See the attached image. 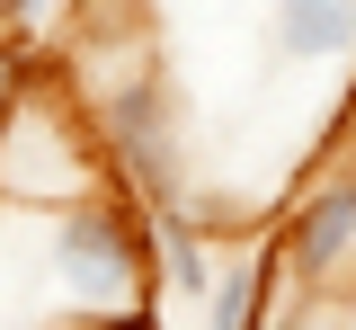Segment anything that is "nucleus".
<instances>
[{
  "label": "nucleus",
  "instance_id": "8",
  "mask_svg": "<svg viewBox=\"0 0 356 330\" xmlns=\"http://www.w3.org/2000/svg\"><path fill=\"white\" fill-rule=\"evenodd\" d=\"M54 9H63V0H0V18H9V27H44Z\"/></svg>",
  "mask_w": 356,
  "mask_h": 330
},
{
  "label": "nucleus",
  "instance_id": "6",
  "mask_svg": "<svg viewBox=\"0 0 356 330\" xmlns=\"http://www.w3.org/2000/svg\"><path fill=\"white\" fill-rule=\"evenodd\" d=\"M267 294H276V259L241 250L214 268V294H205V330H259L267 322Z\"/></svg>",
  "mask_w": 356,
  "mask_h": 330
},
{
  "label": "nucleus",
  "instance_id": "5",
  "mask_svg": "<svg viewBox=\"0 0 356 330\" xmlns=\"http://www.w3.org/2000/svg\"><path fill=\"white\" fill-rule=\"evenodd\" d=\"M276 54L285 63H339V54H356V0H276Z\"/></svg>",
  "mask_w": 356,
  "mask_h": 330
},
{
  "label": "nucleus",
  "instance_id": "7",
  "mask_svg": "<svg viewBox=\"0 0 356 330\" xmlns=\"http://www.w3.org/2000/svg\"><path fill=\"white\" fill-rule=\"evenodd\" d=\"M27 72H36L27 54H18V45H0V116L18 107V90H27Z\"/></svg>",
  "mask_w": 356,
  "mask_h": 330
},
{
  "label": "nucleus",
  "instance_id": "3",
  "mask_svg": "<svg viewBox=\"0 0 356 330\" xmlns=\"http://www.w3.org/2000/svg\"><path fill=\"white\" fill-rule=\"evenodd\" d=\"M89 134H98V161H107V179L143 205V214H161V205H187V134H178V98L170 81L143 63L125 81H107V90L89 98Z\"/></svg>",
  "mask_w": 356,
  "mask_h": 330
},
{
  "label": "nucleus",
  "instance_id": "1",
  "mask_svg": "<svg viewBox=\"0 0 356 330\" xmlns=\"http://www.w3.org/2000/svg\"><path fill=\"white\" fill-rule=\"evenodd\" d=\"M54 294L63 313H81L89 330H143L152 294H161V250H152V214L134 196H89L72 214H54Z\"/></svg>",
  "mask_w": 356,
  "mask_h": 330
},
{
  "label": "nucleus",
  "instance_id": "4",
  "mask_svg": "<svg viewBox=\"0 0 356 330\" xmlns=\"http://www.w3.org/2000/svg\"><path fill=\"white\" fill-rule=\"evenodd\" d=\"M276 277L312 294V304H339L356 285V161L321 170L294 214H285V241H276Z\"/></svg>",
  "mask_w": 356,
  "mask_h": 330
},
{
  "label": "nucleus",
  "instance_id": "2",
  "mask_svg": "<svg viewBox=\"0 0 356 330\" xmlns=\"http://www.w3.org/2000/svg\"><path fill=\"white\" fill-rule=\"evenodd\" d=\"M0 196H18V205H54V214L107 196L98 134H89L81 107L63 98V81H36V72H27L18 107L0 116Z\"/></svg>",
  "mask_w": 356,
  "mask_h": 330
}]
</instances>
